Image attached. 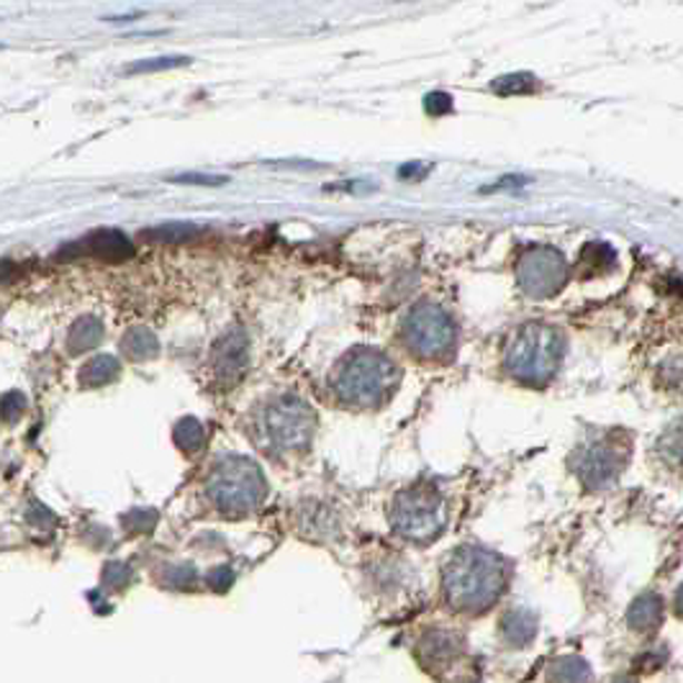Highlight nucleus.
I'll return each instance as SVG.
<instances>
[{"label": "nucleus", "mask_w": 683, "mask_h": 683, "mask_svg": "<svg viewBox=\"0 0 683 683\" xmlns=\"http://www.w3.org/2000/svg\"><path fill=\"white\" fill-rule=\"evenodd\" d=\"M398 383V370L388 355L378 349L360 347L342 357L331 388L345 406L353 409H376L394 394Z\"/></svg>", "instance_id": "obj_1"}, {"label": "nucleus", "mask_w": 683, "mask_h": 683, "mask_svg": "<svg viewBox=\"0 0 683 683\" xmlns=\"http://www.w3.org/2000/svg\"><path fill=\"white\" fill-rule=\"evenodd\" d=\"M504 586L502 561L486 550L463 547L449 557L445 568V591L449 602L461 610H483Z\"/></svg>", "instance_id": "obj_2"}, {"label": "nucleus", "mask_w": 683, "mask_h": 683, "mask_svg": "<svg viewBox=\"0 0 683 683\" xmlns=\"http://www.w3.org/2000/svg\"><path fill=\"white\" fill-rule=\"evenodd\" d=\"M563 360V335L550 324H524L506 347V370L516 380L543 386Z\"/></svg>", "instance_id": "obj_3"}, {"label": "nucleus", "mask_w": 683, "mask_h": 683, "mask_svg": "<svg viewBox=\"0 0 683 683\" xmlns=\"http://www.w3.org/2000/svg\"><path fill=\"white\" fill-rule=\"evenodd\" d=\"M457 327L443 306L419 304L404 319V345L422 360H445L455 349Z\"/></svg>", "instance_id": "obj_4"}, {"label": "nucleus", "mask_w": 683, "mask_h": 683, "mask_svg": "<svg viewBox=\"0 0 683 683\" xmlns=\"http://www.w3.org/2000/svg\"><path fill=\"white\" fill-rule=\"evenodd\" d=\"M311 406L298 396H280L263 414V432L268 445L280 453H296L311 443L314 435Z\"/></svg>", "instance_id": "obj_5"}, {"label": "nucleus", "mask_w": 683, "mask_h": 683, "mask_svg": "<svg viewBox=\"0 0 683 683\" xmlns=\"http://www.w3.org/2000/svg\"><path fill=\"white\" fill-rule=\"evenodd\" d=\"M445 519V504L435 488L416 486L396 496L394 527L404 537L416 540V543H427V540L443 532Z\"/></svg>", "instance_id": "obj_6"}, {"label": "nucleus", "mask_w": 683, "mask_h": 683, "mask_svg": "<svg viewBox=\"0 0 683 683\" xmlns=\"http://www.w3.org/2000/svg\"><path fill=\"white\" fill-rule=\"evenodd\" d=\"M211 496L219 502V506H229V509H249L260 502L265 494V481L245 457H227V461L216 465L211 478Z\"/></svg>", "instance_id": "obj_7"}, {"label": "nucleus", "mask_w": 683, "mask_h": 683, "mask_svg": "<svg viewBox=\"0 0 683 683\" xmlns=\"http://www.w3.org/2000/svg\"><path fill=\"white\" fill-rule=\"evenodd\" d=\"M568 263L555 247H527L516 263V280L532 298H550L568 283Z\"/></svg>", "instance_id": "obj_8"}, {"label": "nucleus", "mask_w": 683, "mask_h": 683, "mask_svg": "<svg viewBox=\"0 0 683 683\" xmlns=\"http://www.w3.org/2000/svg\"><path fill=\"white\" fill-rule=\"evenodd\" d=\"M630 455L622 432H602L578 449V476L591 488H602L620 476Z\"/></svg>", "instance_id": "obj_9"}, {"label": "nucleus", "mask_w": 683, "mask_h": 683, "mask_svg": "<svg viewBox=\"0 0 683 683\" xmlns=\"http://www.w3.org/2000/svg\"><path fill=\"white\" fill-rule=\"evenodd\" d=\"M245 363H247L245 337L235 329L229 337H224L219 349H216V373H219L224 386H229V383H235L241 376Z\"/></svg>", "instance_id": "obj_10"}, {"label": "nucleus", "mask_w": 683, "mask_h": 683, "mask_svg": "<svg viewBox=\"0 0 683 683\" xmlns=\"http://www.w3.org/2000/svg\"><path fill=\"white\" fill-rule=\"evenodd\" d=\"M82 247H86L90 255L103 257V260H127V257L135 255V247L129 245V239L116 229L93 231V235L82 241Z\"/></svg>", "instance_id": "obj_11"}, {"label": "nucleus", "mask_w": 683, "mask_h": 683, "mask_svg": "<svg viewBox=\"0 0 683 683\" xmlns=\"http://www.w3.org/2000/svg\"><path fill=\"white\" fill-rule=\"evenodd\" d=\"M614 260H616V255L612 247H606L604 241H591V245L583 249L578 257V273L583 275V278H591V275L610 270Z\"/></svg>", "instance_id": "obj_12"}, {"label": "nucleus", "mask_w": 683, "mask_h": 683, "mask_svg": "<svg viewBox=\"0 0 683 683\" xmlns=\"http://www.w3.org/2000/svg\"><path fill=\"white\" fill-rule=\"evenodd\" d=\"M657 455L663 457L665 465L683 471V416L671 424L657 439Z\"/></svg>", "instance_id": "obj_13"}, {"label": "nucleus", "mask_w": 683, "mask_h": 683, "mask_svg": "<svg viewBox=\"0 0 683 683\" xmlns=\"http://www.w3.org/2000/svg\"><path fill=\"white\" fill-rule=\"evenodd\" d=\"M196 235L198 229L190 224H162V227L141 231V239H147L149 245H178V241L194 239Z\"/></svg>", "instance_id": "obj_14"}, {"label": "nucleus", "mask_w": 683, "mask_h": 683, "mask_svg": "<svg viewBox=\"0 0 683 683\" xmlns=\"http://www.w3.org/2000/svg\"><path fill=\"white\" fill-rule=\"evenodd\" d=\"M116 376H119V363L113 360V357H96L93 363L86 365V370H82L80 380L86 383V386H106V383H111Z\"/></svg>", "instance_id": "obj_15"}, {"label": "nucleus", "mask_w": 683, "mask_h": 683, "mask_svg": "<svg viewBox=\"0 0 683 683\" xmlns=\"http://www.w3.org/2000/svg\"><path fill=\"white\" fill-rule=\"evenodd\" d=\"M101 337H103L101 324H98L93 316H88V319H80L78 324H75L72 335H70V347L75 349V353H82V349L96 347L98 342H101Z\"/></svg>", "instance_id": "obj_16"}, {"label": "nucleus", "mask_w": 683, "mask_h": 683, "mask_svg": "<svg viewBox=\"0 0 683 683\" xmlns=\"http://www.w3.org/2000/svg\"><path fill=\"white\" fill-rule=\"evenodd\" d=\"M204 443V427L196 419H186L178 427V445L186 449V453L194 455L198 447Z\"/></svg>", "instance_id": "obj_17"}, {"label": "nucleus", "mask_w": 683, "mask_h": 683, "mask_svg": "<svg viewBox=\"0 0 683 683\" xmlns=\"http://www.w3.org/2000/svg\"><path fill=\"white\" fill-rule=\"evenodd\" d=\"M535 88H537V82H535V78H529V75H509V78H502L494 86L496 93H502V96L532 93Z\"/></svg>", "instance_id": "obj_18"}, {"label": "nucleus", "mask_w": 683, "mask_h": 683, "mask_svg": "<svg viewBox=\"0 0 683 683\" xmlns=\"http://www.w3.org/2000/svg\"><path fill=\"white\" fill-rule=\"evenodd\" d=\"M131 335H135L139 342H137V345H131V342H123V347H127V353L135 357V360H145V357H152L157 353V342H155L152 335H149V331L135 329Z\"/></svg>", "instance_id": "obj_19"}, {"label": "nucleus", "mask_w": 683, "mask_h": 683, "mask_svg": "<svg viewBox=\"0 0 683 683\" xmlns=\"http://www.w3.org/2000/svg\"><path fill=\"white\" fill-rule=\"evenodd\" d=\"M188 57H165V60H152V62H137L127 68L129 75H139V72H160V70H172L180 68V65H188Z\"/></svg>", "instance_id": "obj_20"}, {"label": "nucleus", "mask_w": 683, "mask_h": 683, "mask_svg": "<svg viewBox=\"0 0 683 683\" xmlns=\"http://www.w3.org/2000/svg\"><path fill=\"white\" fill-rule=\"evenodd\" d=\"M170 182H178V186H224V182H229V178H224V175H198V172H186L180 175V178H170Z\"/></svg>", "instance_id": "obj_21"}, {"label": "nucleus", "mask_w": 683, "mask_h": 683, "mask_svg": "<svg viewBox=\"0 0 683 683\" xmlns=\"http://www.w3.org/2000/svg\"><path fill=\"white\" fill-rule=\"evenodd\" d=\"M427 111L432 113V116H439V113H445V111H453V101H449V98L445 96V93H432V96H427Z\"/></svg>", "instance_id": "obj_22"}]
</instances>
